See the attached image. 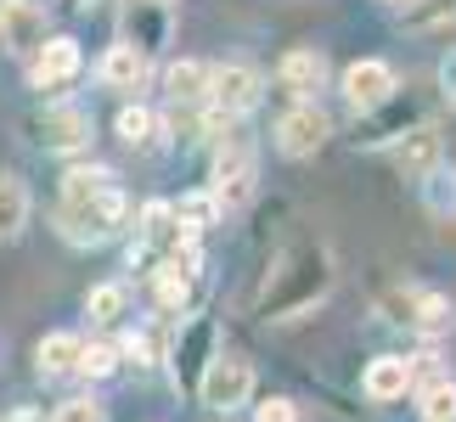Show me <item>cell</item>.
<instances>
[{
    "label": "cell",
    "instance_id": "cell-11",
    "mask_svg": "<svg viewBox=\"0 0 456 422\" xmlns=\"http://www.w3.org/2000/svg\"><path fill=\"white\" fill-rule=\"evenodd\" d=\"M79 74H85V51H79V40H68V34L45 40L28 57V85H34V91H51V96H57L62 85H74Z\"/></svg>",
    "mask_w": 456,
    "mask_h": 422
},
{
    "label": "cell",
    "instance_id": "cell-12",
    "mask_svg": "<svg viewBox=\"0 0 456 422\" xmlns=\"http://www.w3.org/2000/svg\"><path fill=\"white\" fill-rule=\"evenodd\" d=\"M389 96H400V79H395V68L383 62V57H361V62L344 68V101L355 113H372Z\"/></svg>",
    "mask_w": 456,
    "mask_h": 422
},
{
    "label": "cell",
    "instance_id": "cell-22",
    "mask_svg": "<svg viewBox=\"0 0 456 422\" xmlns=\"http://www.w3.org/2000/svg\"><path fill=\"white\" fill-rule=\"evenodd\" d=\"M417 411H423V422H456V377L434 372L417 394Z\"/></svg>",
    "mask_w": 456,
    "mask_h": 422
},
{
    "label": "cell",
    "instance_id": "cell-17",
    "mask_svg": "<svg viewBox=\"0 0 456 422\" xmlns=\"http://www.w3.org/2000/svg\"><path fill=\"white\" fill-rule=\"evenodd\" d=\"M125 40L135 51H147V57H158L169 45V6L164 0H135L130 17H125Z\"/></svg>",
    "mask_w": 456,
    "mask_h": 422
},
{
    "label": "cell",
    "instance_id": "cell-9",
    "mask_svg": "<svg viewBox=\"0 0 456 422\" xmlns=\"http://www.w3.org/2000/svg\"><path fill=\"white\" fill-rule=\"evenodd\" d=\"M332 135V118L315 108V101H293V108L276 118V152L282 158H315Z\"/></svg>",
    "mask_w": 456,
    "mask_h": 422
},
{
    "label": "cell",
    "instance_id": "cell-10",
    "mask_svg": "<svg viewBox=\"0 0 456 422\" xmlns=\"http://www.w3.org/2000/svg\"><path fill=\"white\" fill-rule=\"evenodd\" d=\"M45 28H51L45 0H0V51L34 57L45 45Z\"/></svg>",
    "mask_w": 456,
    "mask_h": 422
},
{
    "label": "cell",
    "instance_id": "cell-19",
    "mask_svg": "<svg viewBox=\"0 0 456 422\" xmlns=\"http://www.w3.org/2000/svg\"><path fill=\"white\" fill-rule=\"evenodd\" d=\"M28 215H34V198H28L23 174L0 169V242L23 237V225H28Z\"/></svg>",
    "mask_w": 456,
    "mask_h": 422
},
{
    "label": "cell",
    "instance_id": "cell-1",
    "mask_svg": "<svg viewBox=\"0 0 456 422\" xmlns=\"http://www.w3.org/2000/svg\"><path fill=\"white\" fill-rule=\"evenodd\" d=\"M332 281H338V271H332L327 242H293V248L271 265L265 288L254 298V315H265V321H293V315L322 304L332 293Z\"/></svg>",
    "mask_w": 456,
    "mask_h": 422
},
{
    "label": "cell",
    "instance_id": "cell-27",
    "mask_svg": "<svg viewBox=\"0 0 456 422\" xmlns=\"http://www.w3.org/2000/svg\"><path fill=\"white\" fill-rule=\"evenodd\" d=\"M118 361H125V355H118L113 344H85V349H79V372H85V377H113Z\"/></svg>",
    "mask_w": 456,
    "mask_h": 422
},
{
    "label": "cell",
    "instance_id": "cell-33",
    "mask_svg": "<svg viewBox=\"0 0 456 422\" xmlns=\"http://www.w3.org/2000/svg\"><path fill=\"white\" fill-rule=\"evenodd\" d=\"M164 6H169V0H164Z\"/></svg>",
    "mask_w": 456,
    "mask_h": 422
},
{
    "label": "cell",
    "instance_id": "cell-18",
    "mask_svg": "<svg viewBox=\"0 0 456 422\" xmlns=\"http://www.w3.org/2000/svg\"><path fill=\"white\" fill-rule=\"evenodd\" d=\"M164 96L169 108H208V62L181 57L164 68Z\"/></svg>",
    "mask_w": 456,
    "mask_h": 422
},
{
    "label": "cell",
    "instance_id": "cell-23",
    "mask_svg": "<svg viewBox=\"0 0 456 422\" xmlns=\"http://www.w3.org/2000/svg\"><path fill=\"white\" fill-rule=\"evenodd\" d=\"M118 174L108 164H74L62 174V198H96V191H113Z\"/></svg>",
    "mask_w": 456,
    "mask_h": 422
},
{
    "label": "cell",
    "instance_id": "cell-30",
    "mask_svg": "<svg viewBox=\"0 0 456 422\" xmlns=\"http://www.w3.org/2000/svg\"><path fill=\"white\" fill-rule=\"evenodd\" d=\"M434 79H440V96H445L451 108H456V45H451L445 57H440V74H434Z\"/></svg>",
    "mask_w": 456,
    "mask_h": 422
},
{
    "label": "cell",
    "instance_id": "cell-5",
    "mask_svg": "<svg viewBox=\"0 0 456 422\" xmlns=\"http://www.w3.org/2000/svg\"><path fill=\"white\" fill-rule=\"evenodd\" d=\"M198 400H203L208 411L232 417L237 406H248V400H254V366L242 361V355H232V349H215V361L203 366Z\"/></svg>",
    "mask_w": 456,
    "mask_h": 422
},
{
    "label": "cell",
    "instance_id": "cell-28",
    "mask_svg": "<svg viewBox=\"0 0 456 422\" xmlns=\"http://www.w3.org/2000/svg\"><path fill=\"white\" fill-rule=\"evenodd\" d=\"M51 422H108V406L91 394H74V400H62L57 411H51Z\"/></svg>",
    "mask_w": 456,
    "mask_h": 422
},
{
    "label": "cell",
    "instance_id": "cell-29",
    "mask_svg": "<svg viewBox=\"0 0 456 422\" xmlns=\"http://www.w3.org/2000/svg\"><path fill=\"white\" fill-rule=\"evenodd\" d=\"M254 422H299V406L282 400V394H271V400H259V406H254Z\"/></svg>",
    "mask_w": 456,
    "mask_h": 422
},
{
    "label": "cell",
    "instance_id": "cell-14",
    "mask_svg": "<svg viewBox=\"0 0 456 422\" xmlns=\"http://www.w3.org/2000/svg\"><path fill=\"white\" fill-rule=\"evenodd\" d=\"M96 74H102L108 91L135 96V91H147V79H152V57H147V51H135L130 40H118V45H108V57H102Z\"/></svg>",
    "mask_w": 456,
    "mask_h": 422
},
{
    "label": "cell",
    "instance_id": "cell-3",
    "mask_svg": "<svg viewBox=\"0 0 456 422\" xmlns=\"http://www.w3.org/2000/svg\"><path fill=\"white\" fill-rule=\"evenodd\" d=\"M259 186V158L248 147V135H220V152H215V181H208V191H215L220 215H237V208H248Z\"/></svg>",
    "mask_w": 456,
    "mask_h": 422
},
{
    "label": "cell",
    "instance_id": "cell-2",
    "mask_svg": "<svg viewBox=\"0 0 456 422\" xmlns=\"http://www.w3.org/2000/svg\"><path fill=\"white\" fill-rule=\"evenodd\" d=\"M130 198L125 191H96V198H57V231L74 242V248H102L130 225Z\"/></svg>",
    "mask_w": 456,
    "mask_h": 422
},
{
    "label": "cell",
    "instance_id": "cell-25",
    "mask_svg": "<svg viewBox=\"0 0 456 422\" xmlns=\"http://www.w3.org/2000/svg\"><path fill=\"white\" fill-rule=\"evenodd\" d=\"M417 186H423V203H428V215H440V220H451V215H456V174H451L445 164L434 169V174H423Z\"/></svg>",
    "mask_w": 456,
    "mask_h": 422
},
{
    "label": "cell",
    "instance_id": "cell-26",
    "mask_svg": "<svg viewBox=\"0 0 456 422\" xmlns=\"http://www.w3.org/2000/svg\"><path fill=\"white\" fill-rule=\"evenodd\" d=\"M175 215H181L186 231H203V225L220 220V203H215V191H186V198L175 203Z\"/></svg>",
    "mask_w": 456,
    "mask_h": 422
},
{
    "label": "cell",
    "instance_id": "cell-21",
    "mask_svg": "<svg viewBox=\"0 0 456 422\" xmlns=\"http://www.w3.org/2000/svg\"><path fill=\"white\" fill-rule=\"evenodd\" d=\"M85 315H91L96 327H113L118 315H130V288L125 281H96V288L85 293Z\"/></svg>",
    "mask_w": 456,
    "mask_h": 422
},
{
    "label": "cell",
    "instance_id": "cell-20",
    "mask_svg": "<svg viewBox=\"0 0 456 422\" xmlns=\"http://www.w3.org/2000/svg\"><path fill=\"white\" fill-rule=\"evenodd\" d=\"M79 338L74 332H45L40 349H34V366H40V377H74L79 372Z\"/></svg>",
    "mask_w": 456,
    "mask_h": 422
},
{
    "label": "cell",
    "instance_id": "cell-32",
    "mask_svg": "<svg viewBox=\"0 0 456 422\" xmlns=\"http://www.w3.org/2000/svg\"><path fill=\"white\" fill-rule=\"evenodd\" d=\"M389 6H411V0H389Z\"/></svg>",
    "mask_w": 456,
    "mask_h": 422
},
{
    "label": "cell",
    "instance_id": "cell-7",
    "mask_svg": "<svg viewBox=\"0 0 456 422\" xmlns=\"http://www.w3.org/2000/svg\"><path fill=\"white\" fill-rule=\"evenodd\" d=\"M208 361H215V321H208V315H191V321H181V332H175V349H169V366H175L181 394H198Z\"/></svg>",
    "mask_w": 456,
    "mask_h": 422
},
{
    "label": "cell",
    "instance_id": "cell-13",
    "mask_svg": "<svg viewBox=\"0 0 456 422\" xmlns=\"http://www.w3.org/2000/svg\"><path fill=\"white\" fill-rule=\"evenodd\" d=\"M276 85L293 96V101H315V91L327 85V57L315 45H293L282 62H276Z\"/></svg>",
    "mask_w": 456,
    "mask_h": 422
},
{
    "label": "cell",
    "instance_id": "cell-24",
    "mask_svg": "<svg viewBox=\"0 0 456 422\" xmlns=\"http://www.w3.org/2000/svg\"><path fill=\"white\" fill-rule=\"evenodd\" d=\"M113 130H118V141H125V147H152V135H158V113L142 108V101H130V108H118Z\"/></svg>",
    "mask_w": 456,
    "mask_h": 422
},
{
    "label": "cell",
    "instance_id": "cell-16",
    "mask_svg": "<svg viewBox=\"0 0 456 422\" xmlns=\"http://www.w3.org/2000/svg\"><path fill=\"white\" fill-rule=\"evenodd\" d=\"M417 383V361L411 355H378L372 366H366V377H361V389L366 400H378V406H389V400H400Z\"/></svg>",
    "mask_w": 456,
    "mask_h": 422
},
{
    "label": "cell",
    "instance_id": "cell-15",
    "mask_svg": "<svg viewBox=\"0 0 456 422\" xmlns=\"http://www.w3.org/2000/svg\"><path fill=\"white\" fill-rule=\"evenodd\" d=\"M440 158H445V147H440V135H434L428 118H423V125H411L406 135L395 141V169L406 174V181H423V174H434V169H440Z\"/></svg>",
    "mask_w": 456,
    "mask_h": 422
},
{
    "label": "cell",
    "instance_id": "cell-4",
    "mask_svg": "<svg viewBox=\"0 0 456 422\" xmlns=\"http://www.w3.org/2000/svg\"><path fill=\"white\" fill-rule=\"evenodd\" d=\"M383 310H389V321L411 327L417 338H445V332L456 327V304L445 293H428V288H395L389 298H383Z\"/></svg>",
    "mask_w": 456,
    "mask_h": 422
},
{
    "label": "cell",
    "instance_id": "cell-31",
    "mask_svg": "<svg viewBox=\"0 0 456 422\" xmlns=\"http://www.w3.org/2000/svg\"><path fill=\"white\" fill-rule=\"evenodd\" d=\"M74 6H85V12H91V6H102V0H74Z\"/></svg>",
    "mask_w": 456,
    "mask_h": 422
},
{
    "label": "cell",
    "instance_id": "cell-6",
    "mask_svg": "<svg viewBox=\"0 0 456 422\" xmlns=\"http://www.w3.org/2000/svg\"><path fill=\"white\" fill-rule=\"evenodd\" d=\"M28 130H34V147H45V152H57V158H74L91 147V113L85 108H68V101H57V108H45V113H34L28 118Z\"/></svg>",
    "mask_w": 456,
    "mask_h": 422
},
{
    "label": "cell",
    "instance_id": "cell-8",
    "mask_svg": "<svg viewBox=\"0 0 456 422\" xmlns=\"http://www.w3.org/2000/svg\"><path fill=\"white\" fill-rule=\"evenodd\" d=\"M259 96H265V79H259L248 62H220V68H208V108H220L225 118L254 113Z\"/></svg>",
    "mask_w": 456,
    "mask_h": 422
}]
</instances>
